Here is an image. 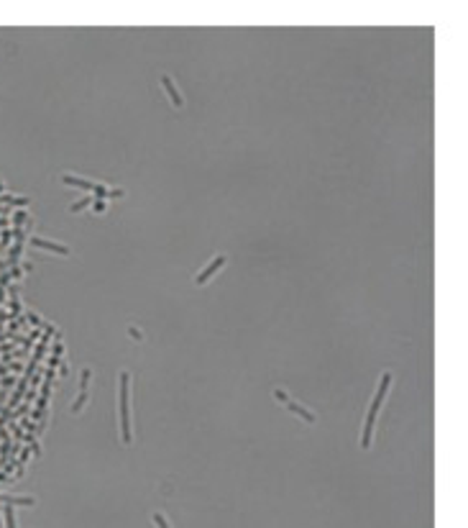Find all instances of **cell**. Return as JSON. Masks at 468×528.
Returning a JSON list of instances; mask_svg holds the SVG:
<instances>
[{
	"instance_id": "2",
	"label": "cell",
	"mask_w": 468,
	"mask_h": 528,
	"mask_svg": "<svg viewBox=\"0 0 468 528\" xmlns=\"http://www.w3.org/2000/svg\"><path fill=\"white\" fill-rule=\"evenodd\" d=\"M128 382H130V375H128V372H123V375H120V433H123V444L126 446L133 444L130 410H128Z\"/></svg>"
},
{
	"instance_id": "6",
	"label": "cell",
	"mask_w": 468,
	"mask_h": 528,
	"mask_svg": "<svg viewBox=\"0 0 468 528\" xmlns=\"http://www.w3.org/2000/svg\"><path fill=\"white\" fill-rule=\"evenodd\" d=\"M162 85H164V90H166L169 100H172L176 108H182V105H184V98H182V93H180V87H176V85L172 82V77H169V75H162Z\"/></svg>"
},
{
	"instance_id": "14",
	"label": "cell",
	"mask_w": 468,
	"mask_h": 528,
	"mask_svg": "<svg viewBox=\"0 0 468 528\" xmlns=\"http://www.w3.org/2000/svg\"><path fill=\"white\" fill-rule=\"evenodd\" d=\"M6 518H8V528H16V520H13V515H10V510H6Z\"/></svg>"
},
{
	"instance_id": "11",
	"label": "cell",
	"mask_w": 468,
	"mask_h": 528,
	"mask_svg": "<svg viewBox=\"0 0 468 528\" xmlns=\"http://www.w3.org/2000/svg\"><path fill=\"white\" fill-rule=\"evenodd\" d=\"M123 195H126L123 187H108V195L105 197H123Z\"/></svg>"
},
{
	"instance_id": "5",
	"label": "cell",
	"mask_w": 468,
	"mask_h": 528,
	"mask_svg": "<svg viewBox=\"0 0 468 528\" xmlns=\"http://www.w3.org/2000/svg\"><path fill=\"white\" fill-rule=\"evenodd\" d=\"M226 261H228V256H226V254H218V256L208 264V267L194 277V285H208V282H210V277H212L215 272H220L222 267H226Z\"/></svg>"
},
{
	"instance_id": "10",
	"label": "cell",
	"mask_w": 468,
	"mask_h": 528,
	"mask_svg": "<svg viewBox=\"0 0 468 528\" xmlns=\"http://www.w3.org/2000/svg\"><path fill=\"white\" fill-rule=\"evenodd\" d=\"M105 208H108V203L102 200V197H95V203H92V210H95V213H105Z\"/></svg>"
},
{
	"instance_id": "1",
	"label": "cell",
	"mask_w": 468,
	"mask_h": 528,
	"mask_svg": "<svg viewBox=\"0 0 468 528\" xmlns=\"http://www.w3.org/2000/svg\"><path fill=\"white\" fill-rule=\"evenodd\" d=\"M392 387V375L384 372L382 380H378V390L371 400V408H368V415H366V426H364V436H361V449H371V436H374V426H376V415L382 410L384 400H386V392Z\"/></svg>"
},
{
	"instance_id": "7",
	"label": "cell",
	"mask_w": 468,
	"mask_h": 528,
	"mask_svg": "<svg viewBox=\"0 0 468 528\" xmlns=\"http://www.w3.org/2000/svg\"><path fill=\"white\" fill-rule=\"evenodd\" d=\"M31 244L34 246H38V249H46V251H54V254H62V256H70L72 251L66 249L64 244H54V241H46V238H38V236H34L31 238Z\"/></svg>"
},
{
	"instance_id": "8",
	"label": "cell",
	"mask_w": 468,
	"mask_h": 528,
	"mask_svg": "<svg viewBox=\"0 0 468 528\" xmlns=\"http://www.w3.org/2000/svg\"><path fill=\"white\" fill-rule=\"evenodd\" d=\"M92 203H95V197H92V195H84V197H80L77 203L70 205V213H80V210H84L87 205H92Z\"/></svg>"
},
{
	"instance_id": "13",
	"label": "cell",
	"mask_w": 468,
	"mask_h": 528,
	"mask_svg": "<svg viewBox=\"0 0 468 528\" xmlns=\"http://www.w3.org/2000/svg\"><path fill=\"white\" fill-rule=\"evenodd\" d=\"M128 334H130L133 339H138V341H144V334L138 331V328H133V326H130V328H128Z\"/></svg>"
},
{
	"instance_id": "3",
	"label": "cell",
	"mask_w": 468,
	"mask_h": 528,
	"mask_svg": "<svg viewBox=\"0 0 468 528\" xmlns=\"http://www.w3.org/2000/svg\"><path fill=\"white\" fill-rule=\"evenodd\" d=\"M62 182L64 185H72V187H80V190H87V192H92L95 197H105L108 195V187L105 185L92 182V180H84V177H77V174H70V172L62 174Z\"/></svg>"
},
{
	"instance_id": "4",
	"label": "cell",
	"mask_w": 468,
	"mask_h": 528,
	"mask_svg": "<svg viewBox=\"0 0 468 528\" xmlns=\"http://www.w3.org/2000/svg\"><path fill=\"white\" fill-rule=\"evenodd\" d=\"M274 398H276V400H282V403H284V408H286L289 413L300 415L302 421H307V423H318V415H315V413H310L307 408H302L297 400H292V398H289V395H286L284 390H274Z\"/></svg>"
},
{
	"instance_id": "12",
	"label": "cell",
	"mask_w": 468,
	"mask_h": 528,
	"mask_svg": "<svg viewBox=\"0 0 468 528\" xmlns=\"http://www.w3.org/2000/svg\"><path fill=\"white\" fill-rule=\"evenodd\" d=\"M154 520H156V525H159V528H169V523H166V520H164V515H159V513L154 515Z\"/></svg>"
},
{
	"instance_id": "9",
	"label": "cell",
	"mask_w": 468,
	"mask_h": 528,
	"mask_svg": "<svg viewBox=\"0 0 468 528\" xmlns=\"http://www.w3.org/2000/svg\"><path fill=\"white\" fill-rule=\"evenodd\" d=\"M3 500H6V502H10V505H34V502H36L34 497H13V495H10V497L6 495Z\"/></svg>"
}]
</instances>
